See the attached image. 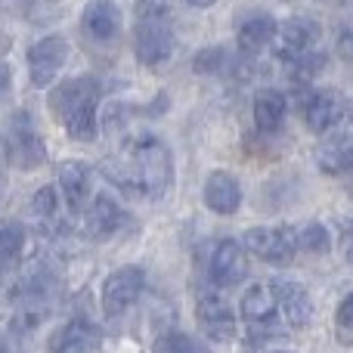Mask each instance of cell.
Returning <instances> with one entry per match:
<instances>
[{
	"label": "cell",
	"instance_id": "15",
	"mask_svg": "<svg viewBox=\"0 0 353 353\" xmlns=\"http://www.w3.org/2000/svg\"><path fill=\"white\" fill-rule=\"evenodd\" d=\"M81 28L97 43L115 41L121 34V10H118V3L115 0H90L84 6V16H81Z\"/></svg>",
	"mask_w": 353,
	"mask_h": 353
},
{
	"label": "cell",
	"instance_id": "1",
	"mask_svg": "<svg viewBox=\"0 0 353 353\" xmlns=\"http://www.w3.org/2000/svg\"><path fill=\"white\" fill-rule=\"evenodd\" d=\"M112 180L130 195H143V199H165L174 186V152L161 137L143 134L124 146L121 159L109 165Z\"/></svg>",
	"mask_w": 353,
	"mask_h": 353
},
{
	"label": "cell",
	"instance_id": "23",
	"mask_svg": "<svg viewBox=\"0 0 353 353\" xmlns=\"http://www.w3.org/2000/svg\"><path fill=\"white\" fill-rule=\"evenodd\" d=\"M31 217L41 226H53L59 217V189L56 186H41L31 195Z\"/></svg>",
	"mask_w": 353,
	"mask_h": 353
},
{
	"label": "cell",
	"instance_id": "10",
	"mask_svg": "<svg viewBox=\"0 0 353 353\" xmlns=\"http://www.w3.org/2000/svg\"><path fill=\"white\" fill-rule=\"evenodd\" d=\"M347 112H350V105H347V99H344V93L329 90V87L310 90L304 97V121L313 134H329V130H335L338 124L347 118Z\"/></svg>",
	"mask_w": 353,
	"mask_h": 353
},
{
	"label": "cell",
	"instance_id": "7",
	"mask_svg": "<svg viewBox=\"0 0 353 353\" xmlns=\"http://www.w3.org/2000/svg\"><path fill=\"white\" fill-rule=\"evenodd\" d=\"M6 159L19 171H34L37 165L47 161V146L37 134L34 121L28 112H12L10 118V137H6Z\"/></svg>",
	"mask_w": 353,
	"mask_h": 353
},
{
	"label": "cell",
	"instance_id": "24",
	"mask_svg": "<svg viewBox=\"0 0 353 353\" xmlns=\"http://www.w3.org/2000/svg\"><path fill=\"white\" fill-rule=\"evenodd\" d=\"M332 248V236L319 220H310V223L298 226V251H307V254H325Z\"/></svg>",
	"mask_w": 353,
	"mask_h": 353
},
{
	"label": "cell",
	"instance_id": "30",
	"mask_svg": "<svg viewBox=\"0 0 353 353\" xmlns=\"http://www.w3.org/2000/svg\"><path fill=\"white\" fill-rule=\"evenodd\" d=\"M3 161H6V140L0 137V168H3Z\"/></svg>",
	"mask_w": 353,
	"mask_h": 353
},
{
	"label": "cell",
	"instance_id": "27",
	"mask_svg": "<svg viewBox=\"0 0 353 353\" xmlns=\"http://www.w3.org/2000/svg\"><path fill=\"white\" fill-rule=\"evenodd\" d=\"M226 50L223 47H211V50H201L199 56H195V72L208 74V72H220V68L226 65Z\"/></svg>",
	"mask_w": 353,
	"mask_h": 353
},
{
	"label": "cell",
	"instance_id": "19",
	"mask_svg": "<svg viewBox=\"0 0 353 353\" xmlns=\"http://www.w3.org/2000/svg\"><path fill=\"white\" fill-rule=\"evenodd\" d=\"M285 115H288V99L282 90L263 87L254 97V128L261 134H276L285 124Z\"/></svg>",
	"mask_w": 353,
	"mask_h": 353
},
{
	"label": "cell",
	"instance_id": "2",
	"mask_svg": "<svg viewBox=\"0 0 353 353\" xmlns=\"http://www.w3.org/2000/svg\"><path fill=\"white\" fill-rule=\"evenodd\" d=\"M47 105L72 140L93 143L99 137V84L93 78H68L56 84Z\"/></svg>",
	"mask_w": 353,
	"mask_h": 353
},
{
	"label": "cell",
	"instance_id": "11",
	"mask_svg": "<svg viewBox=\"0 0 353 353\" xmlns=\"http://www.w3.org/2000/svg\"><path fill=\"white\" fill-rule=\"evenodd\" d=\"M128 226V211L118 205L112 195H97L90 199V205L84 208V230L90 239L103 242V239H115L118 232Z\"/></svg>",
	"mask_w": 353,
	"mask_h": 353
},
{
	"label": "cell",
	"instance_id": "22",
	"mask_svg": "<svg viewBox=\"0 0 353 353\" xmlns=\"http://www.w3.org/2000/svg\"><path fill=\"white\" fill-rule=\"evenodd\" d=\"M25 251V226L19 220H0V263L10 267Z\"/></svg>",
	"mask_w": 353,
	"mask_h": 353
},
{
	"label": "cell",
	"instance_id": "3",
	"mask_svg": "<svg viewBox=\"0 0 353 353\" xmlns=\"http://www.w3.org/2000/svg\"><path fill=\"white\" fill-rule=\"evenodd\" d=\"M176 37L168 0H137L134 16V53L143 65H165L174 56Z\"/></svg>",
	"mask_w": 353,
	"mask_h": 353
},
{
	"label": "cell",
	"instance_id": "29",
	"mask_svg": "<svg viewBox=\"0 0 353 353\" xmlns=\"http://www.w3.org/2000/svg\"><path fill=\"white\" fill-rule=\"evenodd\" d=\"M10 81H12L10 65H6V62H0V97H3V93L10 90Z\"/></svg>",
	"mask_w": 353,
	"mask_h": 353
},
{
	"label": "cell",
	"instance_id": "8",
	"mask_svg": "<svg viewBox=\"0 0 353 353\" xmlns=\"http://www.w3.org/2000/svg\"><path fill=\"white\" fill-rule=\"evenodd\" d=\"M68 62V41L62 34H47L28 47V78L34 87H50Z\"/></svg>",
	"mask_w": 353,
	"mask_h": 353
},
{
	"label": "cell",
	"instance_id": "5",
	"mask_svg": "<svg viewBox=\"0 0 353 353\" xmlns=\"http://www.w3.org/2000/svg\"><path fill=\"white\" fill-rule=\"evenodd\" d=\"M143 288H146V270L137 267V263H128V267H118L105 276L103 292H99V304H103V313L112 319L124 316L130 307L140 301Z\"/></svg>",
	"mask_w": 353,
	"mask_h": 353
},
{
	"label": "cell",
	"instance_id": "4",
	"mask_svg": "<svg viewBox=\"0 0 353 353\" xmlns=\"http://www.w3.org/2000/svg\"><path fill=\"white\" fill-rule=\"evenodd\" d=\"M279 37V59L294 72V78L307 81L325 65L323 53V25L316 19L294 16L276 31Z\"/></svg>",
	"mask_w": 353,
	"mask_h": 353
},
{
	"label": "cell",
	"instance_id": "26",
	"mask_svg": "<svg viewBox=\"0 0 353 353\" xmlns=\"http://www.w3.org/2000/svg\"><path fill=\"white\" fill-rule=\"evenodd\" d=\"M335 329H338V338H341L344 344H353V292L341 301V307H338Z\"/></svg>",
	"mask_w": 353,
	"mask_h": 353
},
{
	"label": "cell",
	"instance_id": "9",
	"mask_svg": "<svg viewBox=\"0 0 353 353\" xmlns=\"http://www.w3.org/2000/svg\"><path fill=\"white\" fill-rule=\"evenodd\" d=\"M208 276L217 288H236L239 282L248 276V251H245L242 239H220L211 251V263H208Z\"/></svg>",
	"mask_w": 353,
	"mask_h": 353
},
{
	"label": "cell",
	"instance_id": "20",
	"mask_svg": "<svg viewBox=\"0 0 353 353\" xmlns=\"http://www.w3.org/2000/svg\"><path fill=\"white\" fill-rule=\"evenodd\" d=\"M276 310H279V304H276L273 285H261V282L251 285L248 292L242 294V301H239V313H242L248 323H273Z\"/></svg>",
	"mask_w": 353,
	"mask_h": 353
},
{
	"label": "cell",
	"instance_id": "12",
	"mask_svg": "<svg viewBox=\"0 0 353 353\" xmlns=\"http://www.w3.org/2000/svg\"><path fill=\"white\" fill-rule=\"evenodd\" d=\"M195 319L211 341H232L236 338V310L220 294H201L195 304Z\"/></svg>",
	"mask_w": 353,
	"mask_h": 353
},
{
	"label": "cell",
	"instance_id": "16",
	"mask_svg": "<svg viewBox=\"0 0 353 353\" xmlns=\"http://www.w3.org/2000/svg\"><path fill=\"white\" fill-rule=\"evenodd\" d=\"M201 199H205V208H211L214 214L230 217L242 208V183L230 171H211L205 180V189H201Z\"/></svg>",
	"mask_w": 353,
	"mask_h": 353
},
{
	"label": "cell",
	"instance_id": "25",
	"mask_svg": "<svg viewBox=\"0 0 353 353\" xmlns=\"http://www.w3.org/2000/svg\"><path fill=\"white\" fill-rule=\"evenodd\" d=\"M152 353H208L199 341H192L189 335H180V332H171V335L159 338Z\"/></svg>",
	"mask_w": 353,
	"mask_h": 353
},
{
	"label": "cell",
	"instance_id": "17",
	"mask_svg": "<svg viewBox=\"0 0 353 353\" xmlns=\"http://www.w3.org/2000/svg\"><path fill=\"white\" fill-rule=\"evenodd\" d=\"M90 168L81 165V161H65L59 165V174H56V189H59L62 201L68 205V211L84 214V208L90 205Z\"/></svg>",
	"mask_w": 353,
	"mask_h": 353
},
{
	"label": "cell",
	"instance_id": "31",
	"mask_svg": "<svg viewBox=\"0 0 353 353\" xmlns=\"http://www.w3.org/2000/svg\"><path fill=\"white\" fill-rule=\"evenodd\" d=\"M186 3H192V6H211V3H217V0H186Z\"/></svg>",
	"mask_w": 353,
	"mask_h": 353
},
{
	"label": "cell",
	"instance_id": "18",
	"mask_svg": "<svg viewBox=\"0 0 353 353\" xmlns=\"http://www.w3.org/2000/svg\"><path fill=\"white\" fill-rule=\"evenodd\" d=\"M276 31H279V25H276V19L267 16V12H257V16L245 19V22L239 25V34H236L239 53H242L245 59L257 56L261 50H267L270 43H273Z\"/></svg>",
	"mask_w": 353,
	"mask_h": 353
},
{
	"label": "cell",
	"instance_id": "6",
	"mask_svg": "<svg viewBox=\"0 0 353 353\" xmlns=\"http://www.w3.org/2000/svg\"><path fill=\"white\" fill-rule=\"evenodd\" d=\"M251 257L263 263H292L298 254V230L294 226H251L242 236Z\"/></svg>",
	"mask_w": 353,
	"mask_h": 353
},
{
	"label": "cell",
	"instance_id": "28",
	"mask_svg": "<svg viewBox=\"0 0 353 353\" xmlns=\"http://www.w3.org/2000/svg\"><path fill=\"white\" fill-rule=\"evenodd\" d=\"M341 251H344V261L353 263V223H347V230L341 236Z\"/></svg>",
	"mask_w": 353,
	"mask_h": 353
},
{
	"label": "cell",
	"instance_id": "13",
	"mask_svg": "<svg viewBox=\"0 0 353 353\" xmlns=\"http://www.w3.org/2000/svg\"><path fill=\"white\" fill-rule=\"evenodd\" d=\"M99 341H103V332L97 329V323H90L84 316H74L50 335L47 347L50 353H93L99 347Z\"/></svg>",
	"mask_w": 353,
	"mask_h": 353
},
{
	"label": "cell",
	"instance_id": "21",
	"mask_svg": "<svg viewBox=\"0 0 353 353\" xmlns=\"http://www.w3.org/2000/svg\"><path fill=\"white\" fill-rule=\"evenodd\" d=\"M316 165L332 176L353 174V137H335L323 143L316 152Z\"/></svg>",
	"mask_w": 353,
	"mask_h": 353
},
{
	"label": "cell",
	"instance_id": "32",
	"mask_svg": "<svg viewBox=\"0 0 353 353\" xmlns=\"http://www.w3.org/2000/svg\"><path fill=\"white\" fill-rule=\"evenodd\" d=\"M0 353H10V347H6V341L0 338Z\"/></svg>",
	"mask_w": 353,
	"mask_h": 353
},
{
	"label": "cell",
	"instance_id": "33",
	"mask_svg": "<svg viewBox=\"0 0 353 353\" xmlns=\"http://www.w3.org/2000/svg\"><path fill=\"white\" fill-rule=\"evenodd\" d=\"M267 353H294V350H267Z\"/></svg>",
	"mask_w": 353,
	"mask_h": 353
},
{
	"label": "cell",
	"instance_id": "14",
	"mask_svg": "<svg viewBox=\"0 0 353 353\" xmlns=\"http://www.w3.org/2000/svg\"><path fill=\"white\" fill-rule=\"evenodd\" d=\"M273 294H276V304H279L282 316L292 329H307L313 319V301L310 292H307L301 282L294 279H276L273 282Z\"/></svg>",
	"mask_w": 353,
	"mask_h": 353
}]
</instances>
